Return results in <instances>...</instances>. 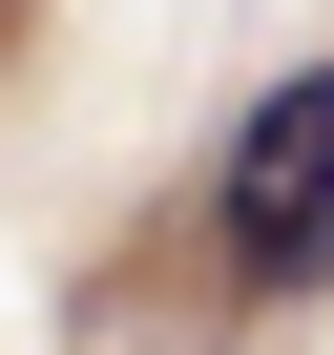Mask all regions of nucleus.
I'll use <instances>...</instances> for the list:
<instances>
[{"instance_id":"nucleus-1","label":"nucleus","mask_w":334,"mask_h":355,"mask_svg":"<svg viewBox=\"0 0 334 355\" xmlns=\"http://www.w3.org/2000/svg\"><path fill=\"white\" fill-rule=\"evenodd\" d=\"M209 251H230L251 293H313V272H334V63L272 84V105L230 125V167H209Z\"/></svg>"}]
</instances>
